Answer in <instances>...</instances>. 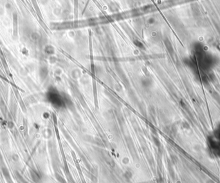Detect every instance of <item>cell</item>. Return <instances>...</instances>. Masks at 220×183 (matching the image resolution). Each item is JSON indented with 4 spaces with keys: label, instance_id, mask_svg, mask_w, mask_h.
<instances>
[{
    "label": "cell",
    "instance_id": "9",
    "mask_svg": "<svg viewBox=\"0 0 220 183\" xmlns=\"http://www.w3.org/2000/svg\"><path fill=\"white\" fill-rule=\"evenodd\" d=\"M0 183H1V181H0Z\"/></svg>",
    "mask_w": 220,
    "mask_h": 183
},
{
    "label": "cell",
    "instance_id": "2",
    "mask_svg": "<svg viewBox=\"0 0 220 183\" xmlns=\"http://www.w3.org/2000/svg\"><path fill=\"white\" fill-rule=\"evenodd\" d=\"M30 175L32 180L35 183H41L42 182V176L40 173L35 169H30Z\"/></svg>",
    "mask_w": 220,
    "mask_h": 183
},
{
    "label": "cell",
    "instance_id": "4",
    "mask_svg": "<svg viewBox=\"0 0 220 183\" xmlns=\"http://www.w3.org/2000/svg\"><path fill=\"white\" fill-rule=\"evenodd\" d=\"M15 176L17 181L18 183H29L26 179L23 177V175L18 171L15 172Z\"/></svg>",
    "mask_w": 220,
    "mask_h": 183
},
{
    "label": "cell",
    "instance_id": "7",
    "mask_svg": "<svg viewBox=\"0 0 220 183\" xmlns=\"http://www.w3.org/2000/svg\"><path fill=\"white\" fill-rule=\"evenodd\" d=\"M125 176H126V177L127 178V179H130L131 178V176H132V174H131V173L130 172H126V174H125Z\"/></svg>",
    "mask_w": 220,
    "mask_h": 183
},
{
    "label": "cell",
    "instance_id": "3",
    "mask_svg": "<svg viewBox=\"0 0 220 183\" xmlns=\"http://www.w3.org/2000/svg\"><path fill=\"white\" fill-rule=\"evenodd\" d=\"M0 168H1L2 174L4 176V178L5 179L6 183H14L12 180L11 174H10L9 169L6 167V166L5 165H2L0 167Z\"/></svg>",
    "mask_w": 220,
    "mask_h": 183
},
{
    "label": "cell",
    "instance_id": "1",
    "mask_svg": "<svg viewBox=\"0 0 220 183\" xmlns=\"http://www.w3.org/2000/svg\"><path fill=\"white\" fill-rule=\"evenodd\" d=\"M207 143L211 154L220 158V123L209 135Z\"/></svg>",
    "mask_w": 220,
    "mask_h": 183
},
{
    "label": "cell",
    "instance_id": "5",
    "mask_svg": "<svg viewBox=\"0 0 220 183\" xmlns=\"http://www.w3.org/2000/svg\"><path fill=\"white\" fill-rule=\"evenodd\" d=\"M56 177L57 178V180L59 181V182H60L61 183H66L65 179H63V178L61 177V176L59 174H56Z\"/></svg>",
    "mask_w": 220,
    "mask_h": 183
},
{
    "label": "cell",
    "instance_id": "6",
    "mask_svg": "<svg viewBox=\"0 0 220 183\" xmlns=\"http://www.w3.org/2000/svg\"><path fill=\"white\" fill-rule=\"evenodd\" d=\"M12 159H13V160L14 161H19V156H18V155H17V154H13L12 155Z\"/></svg>",
    "mask_w": 220,
    "mask_h": 183
},
{
    "label": "cell",
    "instance_id": "8",
    "mask_svg": "<svg viewBox=\"0 0 220 183\" xmlns=\"http://www.w3.org/2000/svg\"><path fill=\"white\" fill-rule=\"evenodd\" d=\"M8 127H9V128H12L14 127V123H12V121L9 122V123H8Z\"/></svg>",
    "mask_w": 220,
    "mask_h": 183
}]
</instances>
